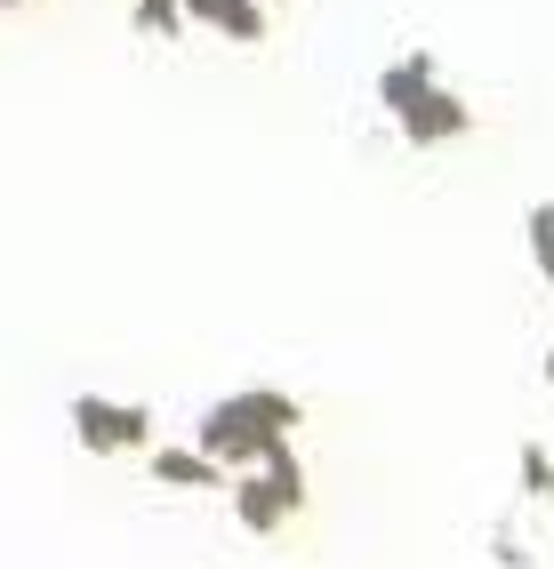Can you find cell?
<instances>
[{
	"label": "cell",
	"mask_w": 554,
	"mask_h": 569,
	"mask_svg": "<svg viewBox=\"0 0 554 569\" xmlns=\"http://www.w3.org/2000/svg\"><path fill=\"white\" fill-rule=\"evenodd\" d=\"M298 393H281V386H249V393H226V401H209L201 409V433L194 449H209L226 473H257L274 458V449L289 441V426H298Z\"/></svg>",
	"instance_id": "cell-1"
},
{
	"label": "cell",
	"mask_w": 554,
	"mask_h": 569,
	"mask_svg": "<svg viewBox=\"0 0 554 569\" xmlns=\"http://www.w3.org/2000/svg\"><path fill=\"white\" fill-rule=\"evenodd\" d=\"M72 441L89 449V458H129V449H161L154 441V409L137 401H105V393H72Z\"/></svg>",
	"instance_id": "cell-2"
},
{
	"label": "cell",
	"mask_w": 554,
	"mask_h": 569,
	"mask_svg": "<svg viewBox=\"0 0 554 569\" xmlns=\"http://www.w3.org/2000/svg\"><path fill=\"white\" fill-rule=\"evenodd\" d=\"M394 129L410 137V144H458V137L474 129V104H466L458 89H442V81H434V89H426V97L394 121Z\"/></svg>",
	"instance_id": "cell-3"
},
{
	"label": "cell",
	"mask_w": 554,
	"mask_h": 569,
	"mask_svg": "<svg viewBox=\"0 0 554 569\" xmlns=\"http://www.w3.org/2000/svg\"><path fill=\"white\" fill-rule=\"evenodd\" d=\"M185 17L209 24V32H226L234 49H257V41H266V24H274L266 0H185Z\"/></svg>",
	"instance_id": "cell-4"
},
{
	"label": "cell",
	"mask_w": 554,
	"mask_h": 569,
	"mask_svg": "<svg viewBox=\"0 0 554 569\" xmlns=\"http://www.w3.org/2000/svg\"><path fill=\"white\" fill-rule=\"evenodd\" d=\"M234 521L249 529V538H281L289 498L274 489V473H241V481H234Z\"/></svg>",
	"instance_id": "cell-5"
},
{
	"label": "cell",
	"mask_w": 554,
	"mask_h": 569,
	"mask_svg": "<svg viewBox=\"0 0 554 569\" xmlns=\"http://www.w3.org/2000/svg\"><path fill=\"white\" fill-rule=\"evenodd\" d=\"M434 81H442V72H434V57H426V49L394 57V64L378 72V104H386V121H402V112H410V104H418Z\"/></svg>",
	"instance_id": "cell-6"
},
{
	"label": "cell",
	"mask_w": 554,
	"mask_h": 569,
	"mask_svg": "<svg viewBox=\"0 0 554 569\" xmlns=\"http://www.w3.org/2000/svg\"><path fill=\"white\" fill-rule=\"evenodd\" d=\"M145 458H154V481H169V489H217L226 481V466L209 449H145Z\"/></svg>",
	"instance_id": "cell-7"
},
{
	"label": "cell",
	"mask_w": 554,
	"mask_h": 569,
	"mask_svg": "<svg viewBox=\"0 0 554 569\" xmlns=\"http://www.w3.org/2000/svg\"><path fill=\"white\" fill-rule=\"evenodd\" d=\"M137 32H154V41H185L194 17H185V0H137Z\"/></svg>",
	"instance_id": "cell-8"
},
{
	"label": "cell",
	"mask_w": 554,
	"mask_h": 569,
	"mask_svg": "<svg viewBox=\"0 0 554 569\" xmlns=\"http://www.w3.org/2000/svg\"><path fill=\"white\" fill-rule=\"evenodd\" d=\"M514 473H523V498H554V449L546 441H523V458H514Z\"/></svg>",
	"instance_id": "cell-9"
},
{
	"label": "cell",
	"mask_w": 554,
	"mask_h": 569,
	"mask_svg": "<svg viewBox=\"0 0 554 569\" xmlns=\"http://www.w3.org/2000/svg\"><path fill=\"white\" fill-rule=\"evenodd\" d=\"M257 473H274V489H281V498H289V513H306V466L298 458H289V441L274 449V458L266 466H257Z\"/></svg>",
	"instance_id": "cell-10"
},
{
	"label": "cell",
	"mask_w": 554,
	"mask_h": 569,
	"mask_svg": "<svg viewBox=\"0 0 554 569\" xmlns=\"http://www.w3.org/2000/svg\"><path fill=\"white\" fill-rule=\"evenodd\" d=\"M523 233H531V264H538V281H554V201H538L523 217Z\"/></svg>",
	"instance_id": "cell-11"
},
{
	"label": "cell",
	"mask_w": 554,
	"mask_h": 569,
	"mask_svg": "<svg viewBox=\"0 0 554 569\" xmlns=\"http://www.w3.org/2000/svg\"><path fill=\"white\" fill-rule=\"evenodd\" d=\"M491 561L498 569H531V553H523V538H514V529L498 521V538H491Z\"/></svg>",
	"instance_id": "cell-12"
},
{
	"label": "cell",
	"mask_w": 554,
	"mask_h": 569,
	"mask_svg": "<svg viewBox=\"0 0 554 569\" xmlns=\"http://www.w3.org/2000/svg\"><path fill=\"white\" fill-rule=\"evenodd\" d=\"M538 377H546V386H554V346H546V353H538Z\"/></svg>",
	"instance_id": "cell-13"
},
{
	"label": "cell",
	"mask_w": 554,
	"mask_h": 569,
	"mask_svg": "<svg viewBox=\"0 0 554 569\" xmlns=\"http://www.w3.org/2000/svg\"><path fill=\"white\" fill-rule=\"evenodd\" d=\"M0 9H17V0H0Z\"/></svg>",
	"instance_id": "cell-14"
},
{
	"label": "cell",
	"mask_w": 554,
	"mask_h": 569,
	"mask_svg": "<svg viewBox=\"0 0 554 569\" xmlns=\"http://www.w3.org/2000/svg\"><path fill=\"white\" fill-rule=\"evenodd\" d=\"M266 9H281V0H266Z\"/></svg>",
	"instance_id": "cell-15"
}]
</instances>
